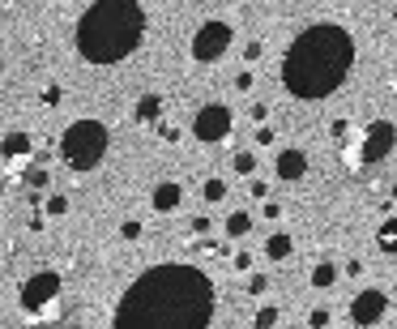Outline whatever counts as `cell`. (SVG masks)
<instances>
[{
  "label": "cell",
  "instance_id": "14",
  "mask_svg": "<svg viewBox=\"0 0 397 329\" xmlns=\"http://www.w3.org/2000/svg\"><path fill=\"white\" fill-rule=\"evenodd\" d=\"M248 231H252V214H244V210H239V214H231V218H227V236H248Z\"/></svg>",
  "mask_w": 397,
  "mask_h": 329
},
{
  "label": "cell",
  "instance_id": "13",
  "mask_svg": "<svg viewBox=\"0 0 397 329\" xmlns=\"http://www.w3.org/2000/svg\"><path fill=\"white\" fill-rule=\"evenodd\" d=\"M334 283H338V265L334 261H321L312 270V287H334Z\"/></svg>",
  "mask_w": 397,
  "mask_h": 329
},
{
  "label": "cell",
  "instance_id": "24",
  "mask_svg": "<svg viewBox=\"0 0 397 329\" xmlns=\"http://www.w3.org/2000/svg\"><path fill=\"white\" fill-rule=\"evenodd\" d=\"M141 236V223H124V240H137Z\"/></svg>",
  "mask_w": 397,
  "mask_h": 329
},
{
  "label": "cell",
  "instance_id": "20",
  "mask_svg": "<svg viewBox=\"0 0 397 329\" xmlns=\"http://www.w3.org/2000/svg\"><path fill=\"white\" fill-rule=\"evenodd\" d=\"M334 137L346 141V137H351V124H346V120H334Z\"/></svg>",
  "mask_w": 397,
  "mask_h": 329
},
{
  "label": "cell",
  "instance_id": "12",
  "mask_svg": "<svg viewBox=\"0 0 397 329\" xmlns=\"http://www.w3.org/2000/svg\"><path fill=\"white\" fill-rule=\"evenodd\" d=\"M291 253H295L291 236H282V231H278V236H269V240H265V257H269V261H287Z\"/></svg>",
  "mask_w": 397,
  "mask_h": 329
},
{
  "label": "cell",
  "instance_id": "22",
  "mask_svg": "<svg viewBox=\"0 0 397 329\" xmlns=\"http://www.w3.org/2000/svg\"><path fill=\"white\" fill-rule=\"evenodd\" d=\"M274 137H278L274 128H261V133H257V146H274Z\"/></svg>",
  "mask_w": 397,
  "mask_h": 329
},
{
  "label": "cell",
  "instance_id": "19",
  "mask_svg": "<svg viewBox=\"0 0 397 329\" xmlns=\"http://www.w3.org/2000/svg\"><path fill=\"white\" fill-rule=\"evenodd\" d=\"M257 325H278V308H274V304H265V308L257 313Z\"/></svg>",
  "mask_w": 397,
  "mask_h": 329
},
{
  "label": "cell",
  "instance_id": "18",
  "mask_svg": "<svg viewBox=\"0 0 397 329\" xmlns=\"http://www.w3.org/2000/svg\"><path fill=\"white\" fill-rule=\"evenodd\" d=\"M201 197H205V201H222V197H227V184H222V180H205Z\"/></svg>",
  "mask_w": 397,
  "mask_h": 329
},
{
  "label": "cell",
  "instance_id": "1",
  "mask_svg": "<svg viewBox=\"0 0 397 329\" xmlns=\"http://www.w3.org/2000/svg\"><path fill=\"white\" fill-rule=\"evenodd\" d=\"M214 321V283L192 265L141 274L115 308L120 329H201Z\"/></svg>",
  "mask_w": 397,
  "mask_h": 329
},
{
  "label": "cell",
  "instance_id": "2",
  "mask_svg": "<svg viewBox=\"0 0 397 329\" xmlns=\"http://www.w3.org/2000/svg\"><path fill=\"white\" fill-rule=\"evenodd\" d=\"M355 64V39L338 21L308 26L282 56V86L295 98H329Z\"/></svg>",
  "mask_w": 397,
  "mask_h": 329
},
{
  "label": "cell",
  "instance_id": "25",
  "mask_svg": "<svg viewBox=\"0 0 397 329\" xmlns=\"http://www.w3.org/2000/svg\"><path fill=\"white\" fill-rule=\"evenodd\" d=\"M393 26H397V4H393Z\"/></svg>",
  "mask_w": 397,
  "mask_h": 329
},
{
  "label": "cell",
  "instance_id": "7",
  "mask_svg": "<svg viewBox=\"0 0 397 329\" xmlns=\"http://www.w3.org/2000/svg\"><path fill=\"white\" fill-rule=\"evenodd\" d=\"M197 141H227L231 137V107L227 103H205L192 120Z\"/></svg>",
  "mask_w": 397,
  "mask_h": 329
},
{
  "label": "cell",
  "instance_id": "4",
  "mask_svg": "<svg viewBox=\"0 0 397 329\" xmlns=\"http://www.w3.org/2000/svg\"><path fill=\"white\" fill-rule=\"evenodd\" d=\"M60 154H64V163H68L73 171L98 167L103 154H107V128H103L98 120H77V124H68V128H64V141H60Z\"/></svg>",
  "mask_w": 397,
  "mask_h": 329
},
{
  "label": "cell",
  "instance_id": "11",
  "mask_svg": "<svg viewBox=\"0 0 397 329\" xmlns=\"http://www.w3.org/2000/svg\"><path fill=\"white\" fill-rule=\"evenodd\" d=\"M180 197H184V188H180V184H158V188H154V210L171 214V210L180 206Z\"/></svg>",
  "mask_w": 397,
  "mask_h": 329
},
{
  "label": "cell",
  "instance_id": "3",
  "mask_svg": "<svg viewBox=\"0 0 397 329\" xmlns=\"http://www.w3.org/2000/svg\"><path fill=\"white\" fill-rule=\"evenodd\" d=\"M145 9L137 0H94L77 21V51L90 64H115L141 47Z\"/></svg>",
  "mask_w": 397,
  "mask_h": 329
},
{
  "label": "cell",
  "instance_id": "9",
  "mask_svg": "<svg viewBox=\"0 0 397 329\" xmlns=\"http://www.w3.org/2000/svg\"><path fill=\"white\" fill-rule=\"evenodd\" d=\"M56 287H60L56 274H34V278L21 287V304H26V308H43V304L56 295Z\"/></svg>",
  "mask_w": 397,
  "mask_h": 329
},
{
  "label": "cell",
  "instance_id": "15",
  "mask_svg": "<svg viewBox=\"0 0 397 329\" xmlns=\"http://www.w3.org/2000/svg\"><path fill=\"white\" fill-rule=\"evenodd\" d=\"M376 244H381V253H397V218H393V223H385V227H381Z\"/></svg>",
  "mask_w": 397,
  "mask_h": 329
},
{
  "label": "cell",
  "instance_id": "23",
  "mask_svg": "<svg viewBox=\"0 0 397 329\" xmlns=\"http://www.w3.org/2000/svg\"><path fill=\"white\" fill-rule=\"evenodd\" d=\"M308 325H329V313H325V308H316V313L308 317Z\"/></svg>",
  "mask_w": 397,
  "mask_h": 329
},
{
  "label": "cell",
  "instance_id": "10",
  "mask_svg": "<svg viewBox=\"0 0 397 329\" xmlns=\"http://www.w3.org/2000/svg\"><path fill=\"white\" fill-rule=\"evenodd\" d=\"M274 171H278V180H299V176L308 171V154H304V150H282Z\"/></svg>",
  "mask_w": 397,
  "mask_h": 329
},
{
  "label": "cell",
  "instance_id": "8",
  "mask_svg": "<svg viewBox=\"0 0 397 329\" xmlns=\"http://www.w3.org/2000/svg\"><path fill=\"white\" fill-rule=\"evenodd\" d=\"M385 313H389V295L385 291H359L351 300V321L355 325H376Z\"/></svg>",
  "mask_w": 397,
  "mask_h": 329
},
{
  "label": "cell",
  "instance_id": "16",
  "mask_svg": "<svg viewBox=\"0 0 397 329\" xmlns=\"http://www.w3.org/2000/svg\"><path fill=\"white\" fill-rule=\"evenodd\" d=\"M158 111H163V98L145 94V98H141V107H137V120H158Z\"/></svg>",
  "mask_w": 397,
  "mask_h": 329
},
{
  "label": "cell",
  "instance_id": "6",
  "mask_svg": "<svg viewBox=\"0 0 397 329\" xmlns=\"http://www.w3.org/2000/svg\"><path fill=\"white\" fill-rule=\"evenodd\" d=\"M231 39H235V30H231L227 21H205V26L192 34V60H201V64L222 60L227 47H231Z\"/></svg>",
  "mask_w": 397,
  "mask_h": 329
},
{
  "label": "cell",
  "instance_id": "17",
  "mask_svg": "<svg viewBox=\"0 0 397 329\" xmlns=\"http://www.w3.org/2000/svg\"><path fill=\"white\" fill-rule=\"evenodd\" d=\"M235 171H239V176H252V171H257V154L239 150V154H235Z\"/></svg>",
  "mask_w": 397,
  "mask_h": 329
},
{
  "label": "cell",
  "instance_id": "5",
  "mask_svg": "<svg viewBox=\"0 0 397 329\" xmlns=\"http://www.w3.org/2000/svg\"><path fill=\"white\" fill-rule=\"evenodd\" d=\"M393 146H397V124L393 120H372L368 128H359L355 137L342 141V158H346L351 171H359L364 163H381V158H389Z\"/></svg>",
  "mask_w": 397,
  "mask_h": 329
},
{
  "label": "cell",
  "instance_id": "21",
  "mask_svg": "<svg viewBox=\"0 0 397 329\" xmlns=\"http://www.w3.org/2000/svg\"><path fill=\"white\" fill-rule=\"evenodd\" d=\"M265 287H269V278H265V274H257V278H252V283H248V291H252V295H261V291H265Z\"/></svg>",
  "mask_w": 397,
  "mask_h": 329
}]
</instances>
